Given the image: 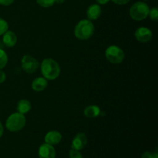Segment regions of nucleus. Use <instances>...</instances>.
Returning a JSON list of instances; mask_svg holds the SVG:
<instances>
[{"instance_id":"nucleus-1","label":"nucleus","mask_w":158,"mask_h":158,"mask_svg":"<svg viewBox=\"0 0 158 158\" xmlns=\"http://www.w3.org/2000/svg\"><path fill=\"white\" fill-rule=\"evenodd\" d=\"M60 66L56 60L48 58L43 60L41 63V72L46 80H54L60 76Z\"/></svg>"},{"instance_id":"nucleus-2","label":"nucleus","mask_w":158,"mask_h":158,"mask_svg":"<svg viewBox=\"0 0 158 158\" xmlns=\"http://www.w3.org/2000/svg\"><path fill=\"white\" fill-rule=\"evenodd\" d=\"M94 25L90 20L82 19L76 26L74 35L78 40H86L94 35Z\"/></svg>"},{"instance_id":"nucleus-3","label":"nucleus","mask_w":158,"mask_h":158,"mask_svg":"<svg viewBox=\"0 0 158 158\" xmlns=\"http://www.w3.org/2000/svg\"><path fill=\"white\" fill-rule=\"evenodd\" d=\"M26 117L24 114L20 113L12 114L7 118L6 122V127L8 131L11 132H17L23 129L26 125Z\"/></svg>"},{"instance_id":"nucleus-4","label":"nucleus","mask_w":158,"mask_h":158,"mask_svg":"<svg viewBox=\"0 0 158 158\" xmlns=\"http://www.w3.org/2000/svg\"><path fill=\"white\" fill-rule=\"evenodd\" d=\"M150 8L143 2H137L132 5L130 9V15L131 19L136 21H141L148 16Z\"/></svg>"},{"instance_id":"nucleus-5","label":"nucleus","mask_w":158,"mask_h":158,"mask_svg":"<svg viewBox=\"0 0 158 158\" xmlns=\"http://www.w3.org/2000/svg\"><path fill=\"white\" fill-rule=\"evenodd\" d=\"M105 56H106V60L110 63H114V64L121 63L124 60V52L123 49L114 45L107 47L105 52Z\"/></svg>"},{"instance_id":"nucleus-6","label":"nucleus","mask_w":158,"mask_h":158,"mask_svg":"<svg viewBox=\"0 0 158 158\" xmlns=\"http://www.w3.org/2000/svg\"><path fill=\"white\" fill-rule=\"evenodd\" d=\"M40 63L38 60L30 55H25L21 60L22 69L26 73H32L38 69Z\"/></svg>"},{"instance_id":"nucleus-7","label":"nucleus","mask_w":158,"mask_h":158,"mask_svg":"<svg viewBox=\"0 0 158 158\" xmlns=\"http://www.w3.org/2000/svg\"><path fill=\"white\" fill-rule=\"evenodd\" d=\"M134 35L137 41L144 43L151 41L153 37V33L149 28L139 27L135 31Z\"/></svg>"},{"instance_id":"nucleus-8","label":"nucleus","mask_w":158,"mask_h":158,"mask_svg":"<svg viewBox=\"0 0 158 158\" xmlns=\"http://www.w3.org/2000/svg\"><path fill=\"white\" fill-rule=\"evenodd\" d=\"M86 143H87V137H86V134L83 133H79L74 137L72 141V144H71V148L72 149L80 151L86 147Z\"/></svg>"},{"instance_id":"nucleus-9","label":"nucleus","mask_w":158,"mask_h":158,"mask_svg":"<svg viewBox=\"0 0 158 158\" xmlns=\"http://www.w3.org/2000/svg\"><path fill=\"white\" fill-rule=\"evenodd\" d=\"M38 154L40 158H55L56 151L52 145L45 143L39 148Z\"/></svg>"},{"instance_id":"nucleus-10","label":"nucleus","mask_w":158,"mask_h":158,"mask_svg":"<svg viewBox=\"0 0 158 158\" xmlns=\"http://www.w3.org/2000/svg\"><path fill=\"white\" fill-rule=\"evenodd\" d=\"M102 10L101 7L98 4H93L88 7L86 11V15H87L88 19L92 21V20H97L101 15Z\"/></svg>"},{"instance_id":"nucleus-11","label":"nucleus","mask_w":158,"mask_h":158,"mask_svg":"<svg viewBox=\"0 0 158 158\" xmlns=\"http://www.w3.org/2000/svg\"><path fill=\"white\" fill-rule=\"evenodd\" d=\"M45 142L48 144L56 145L58 144L62 140V135L59 131H51L48 132L45 136Z\"/></svg>"},{"instance_id":"nucleus-12","label":"nucleus","mask_w":158,"mask_h":158,"mask_svg":"<svg viewBox=\"0 0 158 158\" xmlns=\"http://www.w3.org/2000/svg\"><path fill=\"white\" fill-rule=\"evenodd\" d=\"M3 43L6 45L7 47H13L17 43V35L15 32L12 31L7 30L4 34L2 37Z\"/></svg>"},{"instance_id":"nucleus-13","label":"nucleus","mask_w":158,"mask_h":158,"mask_svg":"<svg viewBox=\"0 0 158 158\" xmlns=\"http://www.w3.org/2000/svg\"><path fill=\"white\" fill-rule=\"evenodd\" d=\"M48 82L44 77H37L32 81V89L35 92H41L47 87Z\"/></svg>"},{"instance_id":"nucleus-14","label":"nucleus","mask_w":158,"mask_h":158,"mask_svg":"<svg viewBox=\"0 0 158 158\" xmlns=\"http://www.w3.org/2000/svg\"><path fill=\"white\" fill-rule=\"evenodd\" d=\"M84 115L87 118H95L100 114V109L97 105H90L84 110Z\"/></svg>"},{"instance_id":"nucleus-15","label":"nucleus","mask_w":158,"mask_h":158,"mask_svg":"<svg viewBox=\"0 0 158 158\" xmlns=\"http://www.w3.org/2000/svg\"><path fill=\"white\" fill-rule=\"evenodd\" d=\"M32 108L31 103L29 100H21L19 101L17 104V110L18 113H20L22 114H26L28 112H29Z\"/></svg>"},{"instance_id":"nucleus-16","label":"nucleus","mask_w":158,"mask_h":158,"mask_svg":"<svg viewBox=\"0 0 158 158\" xmlns=\"http://www.w3.org/2000/svg\"><path fill=\"white\" fill-rule=\"evenodd\" d=\"M8 63V56L3 49H0V69H3Z\"/></svg>"},{"instance_id":"nucleus-17","label":"nucleus","mask_w":158,"mask_h":158,"mask_svg":"<svg viewBox=\"0 0 158 158\" xmlns=\"http://www.w3.org/2000/svg\"><path fill=\"white\" fill-rule=\"evenodd\" d=\"M37 4L43 8H49L55 4V0H35Z\"/></svg>"},{"instance_id":"nucleus-18","label":"nucleus","mask_w":158,"mask_h":158,"mask_svg":"<svg viewBox=\"0 0 158 158\" xmlns=\"http://www.w3.org/2000/svg\"><path fill=\"white\" fill-rule=\"evenodd\" d=\"M9 29V24L4 19L0 17V35H3Z\"/></svg>"},{"instance_id":"nucleus-19","label":"nucleus","mask_w":158,"mask_h":158,"mask_svg":"<svg viewBox=\"0 0 158 158\" xmlns=\"http://www.w3.org/2000/svg\"><path fill=\"white\" fill-rule=\"evenodd\" d=\"M148 15L150 16V19L154 21H157L158 19V9L157 7H154L152 9H150Z\"/></svg>"},{"instance_id":"nucleus-20","label":"nucleus","mask_w":158,"mask_h":158,"mask_svg":"<svg viewBox=\"0 0 158 158\" xmlns=\"http://www.w3.org/2000/svg\"><path fill=\"white\" fill-rule=\"evenodd\" d=\"M69 158H83V156L80 154V151L71 149L69 152Z\"/></svg>"},{"instance_id":"nucleus-21","label":"nucleus","mask_w":158,"mask_h":158,"mask_svg":"<svg viewBox=\"0 0 158 158\" xmlns=\"http://www.w3.org/2000/svg\"><path fill=\"white\" fill-rule=\"evenodd\" d=\"M141 158H158L157 153H151L146 151L142 154Z\"/></svg>"},{"instance_id":"nucleus-22","label":"nucleus","mask_w":158,"mask_h":158,"mask_svg":"<svg viewBox=\"0 0 158 158\" xmlns=\"http://www.w3.org/2000/svg\"><path fill=\"white\" fill-rule=\"evenodd\" d=\"M14 1L15 0H0V5L5 6H10L11 4H12L14 2Z\"/></svg>"},{"instance_id":"nucleus-23","label":"nucleus","mask_w":158,"mask_h":158,"mask_svg":"<svg viewBox=\"0 0 158 158\" xmlns=\"http://www.w3.org/2000/svg\"><path fill=\"white\" fill-rule=\"evenodd\" d=\"M111 1L117 5H125L129 2L131 0H111Z\"/></svg>"},{"instance_id":"nucleus-24","label":"nucleus","mask_w":158,"mask_h":158,"mask_svg":"<svg viewBox=\"0 0 158 158\" xmlns=\"http://www.w3.org/2000/svg\"><path fill=\"white\" fill-rule=\"evenodd\" d=\"M6 73L0 69V83H3V82L6 80Z\"/></svg>"},{"instance_id":"nucleus-25","label":"nucleus","mask_w":158,"mask_h":158,"mask_svg":"<svg viewBox=\"0 0 158 158\" xmlns=\"http://www.w3.org/2000/svg\"><path fill=\"white\" fill-rule=\"evenodd\" d=\"M110 0H97V3L100 5H106V3L109 2Z\"/></svg>"},{"instance_id":"nucleus-26","label":"nucleus","mask_w":158,"mask_h":158,"mask_svg":"<svg viewBox=\"0 0 158 158\" xmlns=\"http://www.w3.org/2000/svg\"><path fill=\"white\" fill-rule=\"evenodd\" d=\"M3 131H4V129H3V126H2V124L1 122H0V137L2 136Z\"/></svg>"},{"instance_id":"nucleus-27","label":"nucleus","mask_w":158,"mask_h":158,"mask_svg":"<svg viewBox=\"0 0 158 158\" xmlns=\"http://www.w3.org/2000/svg\"><path fill=\"white\" fill-rule=\"evenodd\" d=\"M66 0H55V3H57V4H63Z\"/></svg>"}]
</instances>
